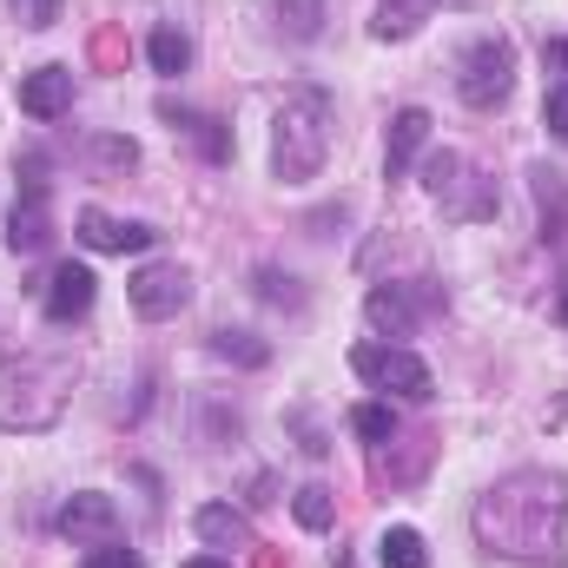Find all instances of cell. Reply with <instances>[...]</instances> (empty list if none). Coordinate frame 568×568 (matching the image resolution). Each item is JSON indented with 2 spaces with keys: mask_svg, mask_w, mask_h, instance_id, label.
Wrapping results in <instances>:
<instances>
[{
  "mask_svg": "<svg viewBox=\"0 0 568 568\" xmlns=\"http://www.w3.org/2000/svg\"><path fill=\"white\" fill-rule=\"evenodd\" d=\"M568 523V476L556 469H509L476 503V542L509 562H562Z\"/></svg>",
  "mask_w": 568,
  "mask_h": 568,
  "instance_id": "cell-1",
  "label": "cell"
},
{
  "mask_svg": "<svg viewBox=\"0 0 568 568\" xmlns=\"http://www.w3.org/2000/svg\"><path fill=\"white\" fill-rule=\"evenodd\" d=\"M331 93L324 87H291L278 106V120H272V179L278 185H304V179H317L324 172V159H331Z\"/></svg>",
  "mask_w": 568,
  "mask_h": 568,
  "instance_id": "cell-2",
  "label": "cell"
},
{
  "mask_svg": "<svg viewBox=\"0 0 568 568\" xmlns=\"http://www.w3.org/2000/svg\"><path fill=\"white\" fill-rule=\"evenodd\" d=\"M424 185L436 192V205H443V219H456V225H476V219H496V179L489 172H476L463 152H429L424 159Z\"/></svg>",
  "mask_w": 568,
  "mask_h": 568,
  "instance_id": "cell-3",
  "label": "cell"
},
{
  "mask_svg": "<svg viewBox=\"0 0 568 568\" xmlns=\"http://www.w3.org/2000/svg\"><path fill=\"white\" fill-rule=\"evenodd\" d=\"M456 93L476 113H496L516 93V47H509V33H476L456 53Z\"/></svg>",
  "mask_w": 568,
  "mask_h": 568,
  "instance_id": "cell-4",
  "label": "cell"
},
{
  "mask_svg": "<svg viewBox=\"0 0 568 568\" xmlns=\"http://www.w3.org/2000/svg\"><path fill=\"white\" fill-rule=\"evenodd\" d=\"M13 172H20V199L7 212V252L33 258L53 245V199H47V159L40 152H13Z\"/></svg>",
  "mask_w": 568,
  "mask_h": 568,
  "instance_id": "cell-5",
  "label": "cell"
},
{
  "mask_svg": "<svg viewBox=\"0 0 568 568\" xmlns=\"http://www.w3.org/2000/svg\"><path fill=\"white\" fill-rule=\"evenodd\" d=\"M351 371H357L364 384H377V390L410 397V404H429V397H436L429 364L417 351H404V344H357V351H351Z\"/></svg>",
  "mask_w": 568,
  "mask_h": 568,
  "instance_id": "cell-6",
  "label": "cell"
},
{
  "mask_svg": "<svg viewBox=\"0 0 568 568\" xmlns=\"http://www.w3.org/2000/svg\"><path fill=\"white\" fill-rule=\"evenodd\" d=\"M443 311V284L436 278H404V284H377L371 297H364V317H371V331H384V337H410L424 317Z\"/></svg>",
  "mask_w": 568,
  "mask_h": 568,
  "instance_id": "cell-7",
  "label": "cell"
},
{
  "mask_svg": "<svg viewBox=\"0 0 568 568\" xmlns=\"http://www.w3.org/2000/svg\"><path fill=\"white\" fill-rule=\"evenodd\" d=\"M126 297H133V311L145 324H165V317H179L192 304V272L185 265H140L126 278Z\"/></svg>",
  "mask_w": 568,
  "mask_h": 568,
  "instance_id": "cell-8",
  "label": "cell"
},
{
  "mask_svg": "<svg viewBox=\"0 0 568 568\" xmlns=\"http://www.w3.org/2000/svg\"><path fill=\"white\" fill-rule=\"evenodd\" d=\"M7 377H13V384H0V390H20V384L33 390V371H27V357H20V364H13ZM47 384H53V390L40 397V410H20L13 397H0V410H7L0 424H7V429H47V424H53V417H60V404H67V384H73V364H60V357H53V364H47Z\"/></svg>",
  "mask_w": 568,
  "mask_h": 568,
  "instance_id": "cell-9",
  "label": "cell"
},
{
  "mask_svg": "<svg viewBox=\"0 0 568 568\" xmlns=\"http://www.w3.org/2000/svg\"><path fill=\"white\" fill-rule=\"evenodd\" d=\"M53 529L67 536V542H113L120 536V503L113 496H100V489H80V496H67L60 503V516H53Z\"/></svg>",
  "mask_w": 568,
  "mask_h": 568,
  "instance_id": "cell-10",
  "label": "cell"
},
{
  "mask_svg": "<svg viewBox=\"0 0 568 568\" xmlns=\"http://www.w3.org/2000/svg\"><path fill=\"white\" fill-rule=\"evenodd\" d=\"M73 239L87 245V252H152V225L140 219H113V212H100V205H87L80 219H73Z\"/></svg>",
  "mask_w": 568,
  "mask_h": 568,
  "instance_id": "cell-11",
  "label": "cell"
},
{
  "mask_svg": "<svg viewBox=\"0 0 568 568\" xmlns=\"http://www.w3.org/2000/svg\"><path fill=\"white\" fill-rule=\"evenodd\" d=\"M93 291H100V278L87 272V265H53V278H47V291H40V304H47V317L53 324H73V317H87L93 311Z\"/></svg>",
  "mask_w": 568,
  "mask_h": 568,
  "instance_id": "cell-12",
  "label": "cell"
},
{
  "mask_svg": "<svg viewBox=\"0 0 568 568\" xmlns=\"http://www.w3.org/2000/svg\"><path fill=\"white\" fill-rule=\"evenodd\" d=\"M73 106V67H33L20 80V113L27 120H60Z\"/></svg>",
  "mask_w": 568,
  "mask_h": 568,
  "instance_id": "cell-13",
  "label": "cell"
},
{
  "mask_svg": "<svg viewBox=\"0 0 568 568\" xmlns=\"http://www.w3.org/2000/svg\"><path fill=\"white\" fill-rule=\"evenodd\" d=\"M424 145H429V113L424 106H404L390 120V140H384V179H410V165H417Z\"/></svg>",
  "mask_w": 568,
  "mask_h": 568,
  "instance_id": "cell-14",
  "label": "cell"
},
{
  "mask_svg": "<svg viewBox=\"0 0 568 568\" xmlns=\"http://www.w3.org/2000/svg\"><path fill=\"white\" fill-rule=\"evenodd\" d=\"M192 529H199V542H205V549H232V556H239V549H252V523H245L232 503H205V509L192 516Z\"/></svg>",
  "mask_w": 568,
  "mask_h": 568,
  "instance_id": "cell-15",
  "label": "cell"
},
{
  "mask_svg": "<svg viewBox=\"0 0 568 568\" xmlns=\"http://www.w3.org/2000/svg\"><path fill=\"white\" fill-rule=\"evenodd\" d=\"M429 13H436V0H384L377 20H371V33H377V40H410Z\"/></svg>",
  "mask_w": 568,
  "mask_h": 568,
  "instance_id": "cell-16",
  "label": "cell"
},
{
  "mask_svg": "<svg viewBox=\"0 0 568 568\" xmlns=\"http://www.w3.org/2000/svg\"><path fill=\"white\" fill-rule=\"evenodd\" d=\"M212 357H225V364H245V371H258V364H272V344L265 337H252V331H212Z\"/></svg>",
  "mask_w": 568,
  "mask_h": 568,
  "instance_id": "cell-17",
  "label": "cell"
},
{
  "mask_svg": "<svg viewBox=\"0 0 568 568\" xmlns=\"http://www.w3.org/2000/svg\"><path fill=\"white\" fill-rule=\"evenodd\" d=\"M159 113H165L172 126H185L192 140L205 145V159H232V140L219 133V120H205V113H185V106H172V100H159Z\"/></svg>",
  "mask_w": 568,
  "mask_h": 568,
  "instance_id": "cell-18",
  "label": "cell"
},
{
  "mask_svg": "<svg viewBox=\"0 0 568 568\" xmlns=\"http://www.w3.org/2000/svg\"><path fill=\"white\" fill-rule=\"evenodd\" d=\"M278 33L297 40V47H311L324 33V0H278Z\"/></svg>",
  "mask_w": 568,
  "mask_h": 568,
  "instance_id": "cell-19",
  "label": "cell"
},
{
  "mask_svg": "<svg viewBox=\"0 0 568 568\" xmlns=\"http://www.w3.org/2000/svg\"><path fill=\"white\" fill-rule=\"evenodd\" d=\"M145 53H152V73H165V80H179V73L192 67V40H185L179 27H159V33L145 40Z\"/></svg>",
  "mask_w": 568,
  "mask_h": 568,
  "instance_id": "cell-20",
  "label": "cell"
},
{
  "mask_svg": "<svg viewBox=\"0 0 568 568\" xmlns=\"http://www.w3.org/2000/svg\"><path fill=\"white\" fill-rule=\"evenodd\" d=\"M377 562L384 568H429V549L417 529H384L377 536Z\"/></svg>",
  "mask_w": 568,
  "mask_h": 568,
  "instance_id": "cell-21",
  "label": "cell"
},
{
  "mask_svg": "<svg viewBox=\"0 0 568 568\" xmlns=\"http://www.w3.org/2000/svg\"><path fill=\"white\" fill-rule=\"evenodd\" d=\"M291 516H297L304 529H331V523H337V496H331L324 483H304V489L291 496Z\"/></svg>",
  "mask_w": 568,
  "mask_h": 568,
  "instance_id": "cell-22",
  "label": "cell"
},
{
  "mask_svg": "<svg viewBox=\"0 0 568 568\" xmlns=\"http://www.w3.org/2000/svg\"><path fill=\"white\" fill-rule=\"evenodd\" d=\"M252 291H258L265 304H284V311H297V304H304L297 278H291V272H278V265H258V272H252Z\"/></svg>",
  "mask_w": 568,
  "mask_h": 568,
  "instance_id": "cell-23",
  "label": "cell"
},
{
  "mask_svg": "<svg viewBox=\"0 0 568 568\" xmlns=\"http://www.w3.org/2000/svg\"><path fill=\"white\" fill-rule=\"evenodd\" d=\"M351 429H357L364 443H390V436H397V410H390V404H357V410H351Z\"/></svg>",
  "mask_w": 568,
  "mask_h": 568,
  "instance_id": "cell-24",
  "label": "cell"
},
{
  "mask_svg": "<svg viewBox=\"0 0 568 568\" xmlns=\"http://www.w3.org/2000/svg\"><path fill=\"white\" fill-rule=\"evenodd\" d=\"M7 7H13V20H20V27L47 33V27L60 20V7H67V0H7Z\"/></svg>",
  "mask_w": 568,
  "mask_h": 568,
  "instance_id": "cell-25",
  "label": "cell"
},
{
  "mask_svg": "<svg viewBox=\"0 0 568 568\" xmlns=\"http://www.w3.org/2000/svg\"><path fill=\"white\" fill-rule=\"evenodd\" d=\"M542 126H549L556 140H568V80L549 87V100H542Z\"/></svg>",
  "mask_w": 568,
  "mask_h": 568,
  "instance_id": "cell-26",
  "label": "cell"
},
{
  "mask_svg": "<svg viewBox=\"0 0 568 568\" xmlns=\"http://www.w3.org/2000/svg\"><path fill=\"white\" fill-rule=\"evenodd\" d=\"M80 568H140V549H126V542L113 536V542H100V549H93Z\"/></svg>",
  "mask_w": 568,
  "mask_h": 568,
  "instance_id": "cell-27",
  "label": "cell"
},
{
  "mask_svg": "<svg viewBox=\"0 0 568 568\" xmlns=\"http://www.w3.org/2000/svg\"><path fill=\"white\" fill-rule=\"evenodd\" d=\"M100 159H106V165H133V159H140V145H133V140H100Z\"/></svg>",
  "mask_w": 568,
  "mask_h": 568,
  "instance_id": "cell-28",
  "label": "cell"
},
{
  "mask_svg": "<svg viewBox=\"0 0 568 568\" xmlns=\"http://www.w3.org/2000/svg\"><path fill=\"white\" fill-rule=\"evenodd\" d=\"M542 60H549V67H562V73H568V40H549V47H542Z\"/></svg>",
  "mask_w": 568,
  "mask_h": 568,
  "instance_id": "cell-29",
  "label": "cell"
},
{
  "mask_svg": "<svg viewBox=\"0 0 568 568\" xmlns=\"http://www.w3.org/2000/svg\"><path fill=\"white\" fill-rule=\"evenodd\" d=\"M179 568H232V562H219V556H192V562H179Z\"/></svg>",
  "mask_w": 568,
  "mask_h": 568,
  "instance_id": "cell-30",
  "label": "cell"
},
{
  "mask_svg": "<svg viewBox=\"0 0 568 568\" xmlns=\"http://www.w3.org/2000/svg\"><path fill=\"white\" fill-rule=\"evenodd\" d=\"M556 317H562V324H568V291H562V304H556Z\"/></svg>",
  "mask_w": 568,
  "mask_h": 568,
  "instance_id": "cell-31",
  "label": "cell"
}]
</instances>
